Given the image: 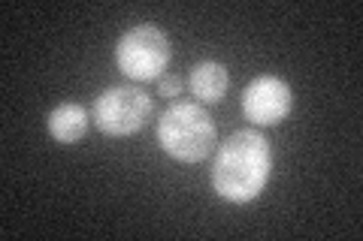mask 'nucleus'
<instances>
[{"instance_id":"obj_4","label":"nucleus","mask_w":363,"mask_h":241,"mask_svg":"<svg viewBox=\"0 0 363 241\" xmlns=\"http://www.w3.org/2000/svg\"><path fill=\"white\" fill-rule=\"evenodd\" d=\"M173 54L169 37L157 25H136L130 28L116 45V64L118 70L133 78V82H152L157 78Z\"/></svg>"},{"instance_id":"obj_3","label":"nucleus","mask_w":363,"mask_h":241,"mask_svg":"<svg viewBox=\"0 0 363 241\" xmlns=\"http://www.w3.org/2000/svg\"><path fill=\"white\" fill-rule=\"evenodd\" d=\"M152 112H155V102L143 88L116 85V88H106L104 94L94 100L91 118H94L97 130L104 136L124 139V136L140 133L145 124H149Z\"/></svg>"},{"instance_id":"obj_2","label":"nucleus","mask_w":363,"mask_h":241,"mask_svg":"<svg viewBox=\"0 0 363 241\" xmlns=\"http://www.w3.org/2000/svg\"><path fill=\"white\" fill-rule=\"evenodd\" d=\"M157 142L182 163H200L215 151L218 130L212 114L197 102H173L157 121Z\"/></svg>"},{"instance_id":"obj_8","label":"nucleus","mask_w":363,"mask_h":241,"mask_svg":"<svg viewBox=\"0 0 363 241\" xmlns=\"http://www.w3.org/2000/svg\"><path fill=\"white\" fill-rule=\"evenodd\" d=\"M157 94H161V97H179L182 94V78H176V76L161 78V85H157Z\"/></svg>"},{"instance_id":"obj_7","label":"nucleus","mask_w":363,"mask_h":241,"mask_svg":"<svg viewBox=\"0 0 363 241\" xmlns=\"http://www.w3.org/2000/svg\"><path fill=\"white\" fill-rule=\"evenodd\" d=\"M88 112L79 102H61L58 109H52L49 114V133L55 142L61 145H73L88 133Z\"/></svg>"},{"instance_id":"obj_5","label":"nucleus","mask_w":363,"mask_h":241,"mask_svg":"<svg viewBox=\"0 0 363 241\" xmlns=\"http://www.w3.org/2000/svg\"><path fill=\"white\" fill-rule=\"evenodd\" d=\"M291 106H294V94L285 78L279 76H257L242 90V112L257 127H272V124L285 121Z\"/></svg>"},{"instance_id":"obj_1","label":"nucleus","mask_w":363,"mask_h":241,"mask_svg":"<svg viewBox=\"0 0 363 241\" xmlns=\"http://www.w3.org/2000/svg\"><path fill=\"white\" fill-rule=\"evenodd\" d=\"M272 148L264 133L236 130L227 136L212 163V187L221 199L233 205H245L260 196L269 181Z\"/></svg>"},{"instance_id":"obj_6","label":"nucleus","mask_w":363,"mask_h":241,"mask_svg":"<svg viewBox=\"0 0 363 241\" xmlns=\"http://www.w3.org/2000/svg\"><path fill=\"white\" fill-rule=\"evenodd\" d=\"M188 88H191V94L203 102H218L227 94V88H230V73H227V66L218 61H200L194 70H191Z\"/></svg>"}]
</instances>
